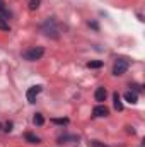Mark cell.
<instances>
[{"instance_id":"obj_16","label":"cell","mask_w":145,"mask_h":147,"mask_svg":"<svg viewBox=\"0 0 145 147\" xmlns=\"http://www.w3.org/2000/svg\"><path fill=\"white\" fill-rule=\"evenodd\" d=\"M3 10H5V2L0 0V12H3Z\"/></svg>"},{"instance_id":"obj_15","label":"cell","mask_w":145,"mask_h":147,"mask_svg":"<svg viewBox=\"0 0 145 147\" xmlns=\"http://www.w3.org/2000/svg\"><path fill=\"white\" fill-rule=\"evenodd\" d=\"M91 147H108V146H104V144H101L99 140H91Z\"/></svg>"},{"instance_id":"obj_14","label":"cell","mask_w":145,"mask_h":147,"mask_svg":"<svg viewBox=\"0 0 145 147\" xmlns=\"http://www.w3.org/2000/svg\"><path fill=\"white\" fill-rule=\"evenodd\" d=\"M39 3H41V0H29V9L36 10L38 7H39Z\"/></svg>"},{"instance_id":"obj_13","label":"cell","mask_w":145,"mask_h":147,"mask_svg":"<svg viewBox=\"0 0 145 147\" xmlns=\"http://www.w3.org/2000/svg\"><path fill=\"white\" fill-rule=\"evenodd\" d=\"M87 67L89 69H99V67H103V62L101 60H94V62H89Z\"/></svg>"},{"instance_id":"obj_12","label":"cell","mask_w":145,"mask_h":147,"mask_svg":"<svg viewBox=\"0 0 145 147\" xmlns=\"http://www.w3.org/2000/svg\"><path fill=\"white\" fill-rule=\"evenodd\" d=\"M0 29H2V31H10V26H9V22H7V19H3L2 16H0Z\"/></svg>"},{"instance_id":"obj_10","label":"cell","mask_w":145,"mask_h":147,"mask_svg":"<svg viewBox=\"0 0 145 147\" xmlns=\"http://www.w3.org/2000/svg\"><path fill=\"white\" fill-rule=\"evenodd\" d=\"M33 123H34V125H38V127H41V125L44 123V118H43V115H41V113H36V115H34Z\"/></svg>"},{"instance_id":"obj_7","label":"cell","mask_w":145,"mask_h":147,"mask_svg":"<svg viewBox=\"0 0 145 147\" xmlns=\"http://www.w3.org/2000/svg\"><path fill=\"white\" fill-rule=\"evenodd\" d=\"M125 99H126L130 105H135V103L138 101V94L133 92V91H126V92H125Z\"/></svg>"},{"instance_id":"obj_11","label":"cell","mask_w":145,"mask_h":147,"mask_svg":"<svg viewBox=\"0 0 145 147\" xmlns=\"http://www.w3.org/2000/svg\"><path fill=\"white\" fill-rule=\"evenodd\" d=\"M67 140H79V137L77 135H63V137H60L58 139V144H63V142H67Z\"/></svg>"},{"instance_id":"obj_1","label":"cell","mask_w":145,"mask_h":147,"mask_svg":"<svg viewBox=\"0 0 145 147\" xmlns=\"http://www.w3.org/2000/svg\"><path fill=\"white\" fill-rule=\"evenodd\" d=\"M43 55H44L43 46H33V48H29V50H26V51L22 53V57H24L28 62H36V60H39Z\"/></svg>"},{"instance_id":"obj_2","label":"cell","mask_w":145,"mask_h":147,"mask_svg":"<svg viewBox=\"0 0 145 147\" xmlns=\"http://www.w3.org/2000/svg\"><path fill=\"white\" fill-rule=\"evenodd\" d=\"M128 62L125 60V58H119V60H116V63H114V67H113V74L114 75H123V74L128 70Z\"/></svg>"},{"instance_id":"obj_17","label":"cell","mask_w":145,"mask_h":147,"mask_svg":"<svg viewBox=\"0 0 145 147\" xmlns=\"http://www.w3.org/2000/svg\"><path fill=\"white\" fill-rule=\"evenodd\" d=\"M53 121H55V123H67L68 120H53Z\"/></svg>"},{"instance_id":"obj_6","label":"cell","mask_w":145,"mask_h":147,"mask_svg":"<svg viewBox=\"0 0 145 147\" xmlns=\"http://www.w3.org/2000/svg\"><path fill=\"white\" fill-rule=\"evenodd\" d=\"M92 113H94V116H108L109 110L106 108V106H103V105H97V106L92 110Z\"/></svg>"},{"instance_id":"obj_4","label":"cell","mask_w":145,"mask_h":147,"mask_svg":"<svg viewBox=\"0 0 145 147\" xmlns=\"http://www.w3.org/2000/svg\"><path fill=\"white\" fill-rule=\"evenodd\" d=\"M39 92H41V86H33V87H29L28 92H26L28 101H29V103H36V98H38Z\"/></svg>"},{"instance_id":"obj_5","label":"cell","mask_w":145,"mask_h":147,"mask_svg":"<svg viewBox=\"0 0 145 147\" xmlns=\"http://www.w3.org/2000/svg\"><path fill=\"white\" fill-rule=\"evenodd\" d=\"M106 96H108L106 87H97V89H96V92H94V98H96V101H97V103L106 101Z\"/></svg>"},{"instance_id":"obj_8","label":"cell","mask_w":145,"mask_h":147,"mask_svg":"<svg viewBox=\"0 0 145 147\" xmlns=\"http://www.w3.org/2000/svg\"><path fill=\"white\" fill-rule=\"evenodd\" d=\"M24 139H26L29 144H39V137H36V135L31 134V132H28V134L24 135Z\"/></svg>"},{"instance_id":"obj_9","label":"cell","mask_w":145,"mask_h":147,"mask_svg":"<svg viewBox=\"0 0 145 147\" xmlns=\"http://www.w3.org/2000/svg\"><path fill=\"white\" fill-rule=\"evenodd\" d=\"M114 108H116L118 111L123 110V103H121V98H119L118 92H114Z\"/></svg>"},{"instance_id":"obj_3","label":"cell","mask_w":145,"mask_h":147,"mask_svg":"<svg viewBox=\"0 0 145 147\" xmlns=\"http://www.w3.org/2000/svg\"><path fill=\"white\" fill-rule=\"evenodd\" d=\"M43 33L46 34V36H53V38H56L58 34V29H56V26H55V21L53 19H50V21H46L44 22V26H43Z\"/></svg>"}]
</instances>
